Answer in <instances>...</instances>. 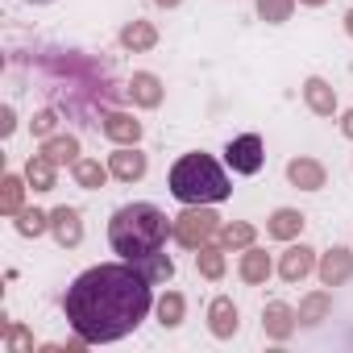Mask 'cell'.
<instances>
[{"mask_svg":"<svg viewBox=\"0 0 353 353\" xmlns=\"http://www.w3.org/2000/svg\"><path fill=\"white\" fill-rule=\"evenodd\" d=\"M150 307H154V283L141 274V266L125 258L83 270L63 295V316L88 345H108L129 336L150 316Z\"/></svg>","mask_w":353,"mask_h":353,"instance_id":"obj_1","label":"cell"},{"mask_svg":"<svg viewBox=\"0 0 353 353\" xmlns=\"http://www.w3.org/2000/svg\"><path fill=\"white\" fill-rule=\"evenodd\" d=\"M170 221L174 216H166L158 204H145V200L121 204L112 212V221H108V245H112L117 258H125V262L137 266V262H145V258H154V254L166 250Z\"/></svg>","mask_w":353,"mask_h":353,"instance_id":"obj_2","label":"cell"},{"mask_svg":"<svg viewBox=\"0 0 353 353\" xmlns=\"http://www.w3.org/2000/svg\"><path fill=\"white\" fill-rule=\"evenodd\" d=\"M170 196L179 204H221L233 196V183L212 154L192 150L183 158H174L170 166Z\"/></svg>","mask_w":353,"mask_h":353,"instance_id":"obj_3","label":"cell"},{"mask_svg":"<svg viewBox=\"0 0 353 353\" xmlns=\"http://www.w3.org/2000/svg\"><path fill=\"white\" fill-rule=\"evenodd\" d=\"M216 233H221V216L212 212V204H183V212L170 221V241L192 254L200 245L216 241Z\"/></svg>","mask_w":353,"mask_h":353,"instance_id":"obj_4","label":"cell"},{"mask_svg":"<svg viewBox=\"0 0 353 353\" xmlns=\"http://www.w3.org/2000/svg\"><path fill=\"white\" fill-rule=\"evenodd\" d=\"M225 162L233 166V174H258L262 162H266V145L258 133H241L225 145Z\"/></svg>","mask_w":353,"mask_h":353,"instance_id":"obj_5","label":"cell"},{"mask_svg":"<svg viewBox=\"0 0 353 353\" xmlns=\"http://www.w3.org/2000/svg\"><path fill=\"white\" fill-rule=\"evenodd\" d=\"M316 279L320 287H345L353 279V250L349 245H332L316 258Z\"/></svg>","mask_w":353,"mask_h":353,"instance_id":"obj_6","label":"cell"},{"mask_svg":"<svg viewBox=\"0 0 353 353\" xmlns=\"http://www.w3.org/2000/svg\"><path fill=\"white\" fill-rule=\"evenodd\" d=\"M316 250L312 245H303V241H291L283 254H279V279L283 283H303L312 270H316Z\"/></svg>","mask_w":353,"mask_h":353,"instance_id":"obj_7","label":"cell"},{"mask_svg":"<svg viewBox=\"0 0 353 353\" xmlns=\"http://www.w3.org/2000/svg\"><path fill=\"white\" fill-rule=\"evenodd\" d=\"M295 328H299V307H291L283 299H274V303L262 307V332H266V341H291Z\"/></svg>","mask_w":353,"mask_h":353,"instance_id":"obj_8","label":"cell"},{"mask_svg":"<svg viewBox=\"0 0 353 353\" xmlns=\"http://www.w3.org/2000/svg\"><path fill=\"white\" fill-rule=\"evenodd\" d=\"M108 170H112V179H121V183H137V179H145L150 158L137 145H117L108 154Z\"/></svg>","mask_w":353,"mask_h":353,"instance_id":"obj_9","label":"cell"},{"mask_svg":"<svg viewBox=\"0 0 353 353\" xmlns=\"http://www.w3.org/2000/svg\"><path fill=\"white\" fill-rule=\"evenodd\" d=\"M287 183H291V188H299V192H320V188L328 183V170H324V162H320V158L299 154V158H291V162H287Z\"/></svg>","mask_w":353,"mask_h":353,"instance_id":"obj_10","label":"cell"},{"mask_svg":"<svg viewBox=\"0 0 353 353\" xmlns=\"http://www.w3.org/2000/svg\"><path fill=\"white\" fill-rule=\"evenodd\" d=\"M50 237L63 250H75L83 241V216H79V208H67V204L50 208Z\"/></svg>","mask_w":353,"mask_h":353,"instance_id":"obj_11","label":"cell"},{"mask_svg":"<svg viewBox=\"0 0 353 353\" xmlns=\"http://www.w3.org/2000/svg\"><path fill=\"white\" fill-rule=\"evenodd\" d=\"M237 328H241V312H237V303H233L229 295H216V299L208 303V332H212L216 341H233Z\"/></svg>","mask_w":353,"mask_h":353,"instance_id":"obj_12","label":"cell"},{"mask_svg":"<svg viewBox=\"0 0 353 353\" xmlns=\"http://www.w3.org/2000/svg\"><path fill=\"white\" fill-rule=\"evenodd\" d=\"M299 92H303V104H307V112H312V117H336V88H332L328 79L307 75Z\"/></svg>","mask_w":353,"mask_h":353,"instance_id":"obj_13","label":"cell"},{"mask_svg":"<svg viewBox=\"0 0 353 353\" xmlns=\"http://www.w3.org/2000/svg\"><path fill=\"white\" fill-rule=\"evenodd\" d=\"M270 274H274V262H270V254H266V250H258V245L241 250L237 279H241L245 287H266V279H270Z\"/></svg>","mask_w":353,"mask_h":353,"instance_id":"obj_14","label":"cell"},{"mask_svg":"<svg viewBox=\"0 0 353 353\" xmlns=\"http://www.w3.org/2000/svg\"><path fill=\"white\" fill-rule=\"evenodd\" d=\"M129 100L137 104V108H158L162 100H166V88H162V79L154 75V71H133V79H129Z\"/></svg>","mask_w":353,"mask_h":353,"instance_id":"obj_15","label":"cell"},{"mask_svg":"<svg viewBox=\"0 0 353 353\" xmlns=\"http://www.w3.org/2000/svg\"><path fill=\"white\" fill-rule=\"evenodd\" d=\"M303 225H307V216L299 208H274L266 216V237H274V241H299Z\"/></svg>","mask_w":353,"mask_h":353,"instance_id":"obj_16","label":"cell"},{"mask_svg":"<svg viewBox=\"0 0 353 353\" xmlns=\"http://www.w3.org/2000/svg\"><path fill=\"white\" fill-rule=\"evenodd\" d=\"M38 154H46L54 166H75V162L83 158V154H79V137H75V133H50V137H42Z\"/></svg>","mask_w":353,"mask_h":353,"instance_id":"obj_17","label":"cell"},{"mask_svg":"<svg viewBox=\"0 0 353 353\" xmlns=\"http://www.w3.org/2000/svg\"><path fill=\"white\" fill-rule=\"evenodd\" d=\"M104 137L112 145H137L141 141V121L133 112H108L104 117Z\"/></svg>","mask_w":353,"mask_h":353,"instance_id":"obj_18","label":"cell"},{"mask_svg":"<svg viewBox=\"0 0 353 353\" xmlns=\"http://www.w3.org/2000/svg\"><path fill=\"white\" fill-rule=\"evenodd\" d=\"M328 312H332V291H328V287L307 291V295L299 299V328H316V324H324Z\"/></svg>","mask_w":353,"mask_h":353,"instance_id":"obj_19","label":"cell"},{"mask_svg":"<svg viewBox=\"0 0 353 353\" xmlns=\"http://www.w3.org/2000/svg\"><path fill=\"white\" fill-rule=\"evenodd\" d=\"M121 46L125 50H133V54H145V50H154L158 46V30H154V21H125L121 26Z\"/></svg>","mask_w":353,"mask_h":353,"instance_id":"obj_20","label":"cell"},{"mask_svg":"<svg viewBox=\"0 0 353 353\" xmlns=\"http://www.w3.org/2000/svg\"><path fill=\"white\" fill-rule=\"evenodd\" d=\"M71 179H75L83 192H100V188L112 179V170H108V162H100V158H79V162L71 166Z\"/></svg>","mask_w":353,"mask_h":353,"instance_id":"obj_21","label":"cell"},{"mask_svg":"<svg viewBox=\"0 0 353 353\" xmlns=\"http://www.w3.org/2000/svg\"><path fill=\"white\" fill-rule=\"evenodd\" d=\"M196 270H200L208 283H221V279H225V270H229L225 245H221V241H216V245H212V241H208V245H200V250H196Z\"/></svg>","mask_w":353,"mask_h":353,"instance_id":"obj_22","label":"cell"},{"mask_svg":"<svg viewBox=\"0 0 353 353\" xmlns=\"http://www.w3.org/2000/svg\"><path fill=\"white\" fill-rule=\"evenodd\" d=\"M26 183H30L34 192H54V183H59V166H54L46 154H34V158L26 162Z\"/></svg>","mask_w":353,"mask_h":353,"instance_id":"obj_23","label":"cell"},{"mask_svg":"<svg viewBox=\"0 0 353 353\" xmlns=\"http://www.w3.org/2000/svg\"><path fill=\"white\" fill-rule=\"evenodd\" d=\"M26 192H30L26 174H5V179H0V212H5V216H17V212L26 208Z\"/></svg>","mask_w":353,"mask_h":353,"instance_id":"obj_24","label":"cell"},{"mask_svg":"<svg viewBox=\"0 0 353 353\" xmlns=\"http://www.w3.org/2000/svg\"><path fill=\"white\" fill-rule=\"evenodd\" d=\"M154 312H158V324H162V328H179L183 316H188V299H183V291H166V295L154 303Z\"/></svg>","mask_w":353,"mask_h":353,"instance_id":"obj_25","label":"cell"},{"mask_svg":"<svg viewBox=\"0 0 353 353\" xmlns=\"http://www.w3.org/2000/svg\"><path fill=\"white\" fill-rule=\"evenodd\" d=\"M216 241H221L225 250H250V245L258 241V229H254L250 221H229V225H221Z\"/></svg>","mask_w":353,"mask_h":353,"instance_id":"obj_26","label":"cell"},{"mask_svg":"<svg viewBox=\"0 0 353 353\" xmlns=\"http://www.w3.org/2000/svg\"><path fill=\"white\" fill-rule=\"evenodd\" d=\"M13 225H17L21 237H42V233H50V212H42V208H21V212L13 216Z\"/></svg>","mask_w":353,"mask_h":353,"instance_id":"obj_27","label":"cell"},{"mask_svg":"<svg viewBox=\"0 0 353 353\" xmlns=\"http://www.w3.org/2000/svg\"><path fill=\"white\" fill-rule=\"evenodd\" d=\"M295 5H299V0H254V9H258V17H262L266 26H283V21H291Z\"/></svg>","mask_w":353,"mask_h":353,"instance_id":"obj_28","label":"cell"},{"mask_svg":"<svg viewBox=\"0 0 353 353\" xmlns=\"http://www.w3.org/2000/svg\"><path fill=\"white\" fill-rule=\"evenodd\" d=\"M137 266H141V274H145V279H150L154 287H158V283H170V279H174V258H170L166 250H162V254H154V258H145V262H137Z\"/></svg>","mask_w":353,"mask_h":353,"instance_id":"obj_29","label":"cell"},{"mask_svg":"<svg viewBox=\"0 0 353 353\" xmlns=\"http://www.w3.org/2000/svg\"><path fill=\"white\" fill-rule=\"evenodd\" d=\"M5 349L9 353H30L34 349V332L26 324H5Z\"/></svg>","mask_w":353,"mask_h":353,"instance_id":"obj_30","label":"cell"},{"mask_svg":"<svg viewBox=\"0 0 353 353\" xmlns=\"http://www.w3.org/2000/svg\"><path fill=\"white\" fill-rule=\"evenodd\" d=\"M54 125H59V112H54V108H42V112H34V121H30L34 137H50V133H54Z\"/></svg>","mask_w":353,"mask_h":353,"instance_id":"obj_31","label":"cell"},{"mask_svg":"<svg viewBox=\"0 0 353 353\" xmlns=\"http://www.w3.org/2000/svg\"><path fill=\"white\" fill-rule=\"evenodd\" d=\"M13 129H17V112L5 104V108H0V137H13Z\"/></svg>","mask_w":353,"mask_h":353,"instance_id":"obj_32","label":"cell"},{"mask_svg":"<svg viewBox=\"0 0 353 353\" xmlns=\"http://www.w3.org/2000/svg\"><path fill=\"white\" fill-rule=\"evenodd\" d=\"M341 133L353 141V108H349V112H341Z\"/></svg>","mask_w":353,"mask_h":353,"instance_id":"obj_33","label":"cell"},{"mask_svg":"<svg viewBox=\"0 0 353 353\" xmlns=\"http://www.w3.org/2000/svg\"><path fill=\"white\" fill-rule=\"evenodd\" d=\"M154 5H158V9H179L183 0H154Z\"/></svg>","mask_w":353,"mask_h":353,"instance_id":"obj_34","label":"cell"},{"mask_svg":"<svg viewBox=\"0 0 353 353\" xmlns=\"http://www.w3.org/2000/svg\"><path fill=\"white\" fill-rule=\"evenodd\" d=\"M303 9H320V5H328V0H299Z\"/></svg>","mask_w":353,"mask_h":353,"instance_id":"obj_35","label":"cell"},{"mask_svg":"<svg viewBox=\"0 0 353 353\" xmlns=\"http://www.w3.org/2000/svg\"><path fill=\"white\" fill-rule=\"evenodd\" d=\"M345 34H349V38H353V9H349V13H345Z\"/></svg>","mask_w":353,"mask_h":353,"instance_id":"obj_36","label":"cell"},{"mask_svg":"<svg viewBox=\"0 0 353 353\" xmlns=\"http://www.w3.org/2000/svg\"><path fill=\"white\" fill-rule=\"evenodd\" d=\"M26 5H54V0H26Z\"/></svg>","mask_w":353,"mask_h":353,"instance_id":"obj_37","label":"cell"}]
</instances>
